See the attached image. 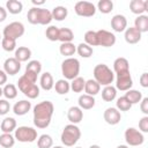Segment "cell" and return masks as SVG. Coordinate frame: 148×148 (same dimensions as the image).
I'll return each instance as SVG.
<instances>
[{
    "label": "cell",
    "mask_w": 148,
    "mask_h": 148,
    "mask_svg": "<svg viewBox=\"0 0 148 148\" xmlns=\"http://www.w3.org/2000/svg\"><path fill=\"white\" fill-rule=\"evenodd\" d=\"M117 148H128V146H126V145H119Z\"/></svg>",
    "instance_id": "obj_54"
},
{
    "label": "cell",
    "mask_w": 148,
    "mask_h": 148,
    "mask_svg": "<svg viewBox=\"0 0 148 148\" xmlns=\"http://www.w3.org/2000/svg\"><path fill=\"white\" fill-rule=\"evenodd\" d=\"M73 39H74V32L72 31V29H69V28H60L59 29L58 40H60L61 43H72Z\"/></svg>",
    "instance_id": "obj_30"
},
{
    "label": "cell",
    "mask_w": 148,
    "mask_h": 148,
    "mask_svg": "<svg viewBox=\"0 0 148 148\" xmlns=\"http://www.w3.org/2000/svg\"><path fill=\"white\" fill-rule=\"evenodd\" d=\"M23 9V3L18 0H8L6 2V10L10 14H20Z\"/></svg>",
    "instance_id": "obj_27"
},
{
    "label": "cell",
    "mask_w": 148,
    "mask_h": 148,
    "mask_svg": "<svg viewBox=\"0 0 148 148\" xmlns=\"http://www.w3.org/2000/svg\"><path fill=\"white\" fill-rule=\"evenodd\" d=\"M24 31H25V28H24L23 23L15 21V22H12V23L7 24V25L3 28L2 35H3V37L13 38V39L16 40L17 38H20V37L23 36Z\"/></svg>",
    "instance_id": "obj_6"
},
{
    "label": "cell",
    "mask_w": 148,
    "mask_h": 148,
    "mask_svg": "<svg viewBox=\"0 0 148 148\" xmlns=\"http://www.w3.org/2000/svg\"><path fill=\"white\" fill-rule=\"evenodd\" d=\"M95 97L94 96H89L87 94H83L79 97L77 103H79V108L81 110H90L95 106Z\"/></svg>",
    "instance_id": "obj_20"
},
{
    "label": "cell",
    "mask_w": 148,
    "mask_h": 148,
    "mask_svg": "<svg viewBox=\"0 0 148 148\" xmlns=\"http://www.w3.org/2000/svg\"><path fill=\"white\" fill-rule=\"evenodd\" d=\"M74 12L79 16L91 17L96 13V6L89 1H77L74 6Z\"/></svg>",
    "instance_id": "obj_8"
},
{
    "label": "cell",
    "mask_w": 148,
    "mask_h": 148,
    "mask_svg": "<svg viewBox=\"0 0 148 148\" xmlns=\"http://www.w3.org/2000/svg\"><path fill=\"white\" fill-rule=\"evenodd\" d=\"M10 110V104L7 99H1L0 98V116H5L9 112Z\"/></svg>",
    "instance_id": "obj_46"
},
{
    "label": "cell",
    "mask_w": 148,
    "mask_h": 148,
    "mask_svg": "<svg viewBox=\"0 0 148 148\" xmlns=\"http://www.w3.org/2000/svg\"><path fill=\"white\" fill-rule=\"evenodd\" d=\"M101 90V86L94 80V79H90V80H87L86 81V84H84V91L87 95L89 96H96Z\"/></svg>",
    "instance_id": "obj_23"
},
{
    "label": "cell",
    "mask_w": 148,
    "mask_h": 148,
    "mask_svg": "<svg viewBox=\"0 0 148 148\" xmlns=\"http://www.w3.org/2000/svg\"><path fill=\"white\" fill-rule=\"evenodd\" d=\"M131 108H132V104L127 101V98L125 96L119 97L116 102V109L119 111H128Z\"/></svg>",
    "instance_id": "obj_42"
},
{
    "label": "cell",
    "mask_w": 148,
    "mask_h": 148,
    "mask_svg": "<svg viewBox=\"0 0 148 148\" xmlns=\"http://www.w3.org/2000/svg\"><path fill=\"white\" fill-rule=\"evenodd\" d=\"M61 73L66 80L77 77L80 73V61L76 58H66L61 62Z\"/></svg>",
    "instance_id": "obj_4"
},
{
    "label": "cell",
    "mask_w": 148,
    "mask_h": 148,
    "mask_svg": "<svg viewBox=\"0 0 148 148\" xmlns=\"http://www.w3.org/2000/svg\"><path fill=\"white\" fill-rule=\"evenodd\" d=\"M54 105L50 101H43L34 106V124L37 128H46L51 124Z\"/></svg>",
    "instance_id": "obj_1"
},
{
    "label": "cell",
    "mask_w": 148,
    "mask_h": 148,
    "mask_svg": "<svg viewBox=\"0 0 148 148\" xmlns=\"http://www.w3.org/2000/svg\"><path fill=\"white\" fill-rule=\"evenodd\" d=\"M6 17H7V10H6V8L0 6V22H3L6 20Z\"/></svg>",
    "instance_id": "obj_52"
},
{
    "label": "cell",
    "mask_w": 148,
    "mask_h": 148,
    "mask_svg": "<svg viewBox=\"0 0 148 148\" xmlns=\"http://www.w3.org/2000/svg\"><path fill=\"white\" fill-rule=\"evenodd\" d=\"M6 82H7V74L5 73V71L0 69V87L3 86Z\"/></svg>",
    "instance_id": "obj_51"
},
{
    "label": "cell",
    "mask_w": 148,
    "mask_h": 148,
    "mask_svg": "<svg viewBox=\"0 0 148 148\" xmlns=\"http://www.w3.org/2000/svg\"><path fill=\"white\" fill-rule=\"evenodd\" d=\"M0 128H1L2 133H12L13 131L16 130V120L13 117H6L1 121Z\"/></svg>",
    "instance_id": "obj_24"
},
{
    "label": "cell",
    "mask_w": 148,
    "mask_h": 148,
    "mask_svg": "<svg viewBox=\"0 0 148 148\" xmlns=\"http://www.w3.org/2000/svg\"><path fill=\"white\" fill-rule=\"evenodd\" d=\"M80 138H81V131L74 124L66 125L64 127V130L61 132V136H60L62 145L66 147H73L79 141Z\"/></svg>",
    "instance_id": "obj_3"
},
{
    "label": "cell",
    "mask_w": 148,
    "mask_h": 148,
    "mask_svg": "<svg viewBox=\"0 0 148 148\" xmlns=\"http://www.w3.org/2000/svg\"><path fill=\"white\" fill-rule=\"evenodd\" d=\"M133 86V80L131 76V73H121V74H117V79H116V89L120 90V91H127L132 88Z\"/></svg>",
    "instance_id": "obj_10"
},
{
    "label": "cell",
    "mask_w": 148,
    "mask_h": 148,
    "mask_svg": "<svg viewBox=\"0 0 148 148\" xmlns=\"http://www.w3.org/2000/svg\"><path fill=\"white\" fill-rule=\"evenodd\" d=\"M134 28L138 29L141 34L148 31V16L142 14L138 15V17L134 20Z\"/></svg>",
    "instance_id": "obj_25"
},
{
    "label": "cell",
    "mask_w": 148,
    "mask_h": 148,
    "mask_svg": "<svg viewBox=\"0 0 148 148\" xmlns=\"http://www.w3.org/2000/svg\"><path fill=\"white\" fill-rule=\"evenodd\" d=\"M94 80L99 86H110L114 80V73L105 64H98L94 67Z\"/></svg>",
    "instance_id": "obj_2"
},
{
    "label": "cell",
    "mask_w": 148,
    "mask_h": 148,
    "mask_svg": "<svg viewBox=\"0 0 148 148\" xmlns=\"http://www.w3.org/2000/svg\"><path fill=\"white\" fill-rule=\"evenodd\" d=\"M51 14H52V18L53 20H56V21H62V20H65L67 17L68 9L66 7H64V6H57V7H54L52 9Z\"/></svg>",
    "instance_id": "obj_29"
},
{
    "label": "cell",
    "mask_w": 148,
    "mask_h": 148,
    "mask_svg": "<svg viewBox=\"0 0 148 148\" xmlns=\"http://www.w3.org/2000/svg\"><path fill=\"white\" fill-rule=\"evenodd\" d=\"M103 118L105 120L106 124L109 125H117L120 123L121 120V114H120V111L117 110L116 108H108L104 113H103Z\"/></svg>",
    "instance_id": "obj_11"
},
{
    "label": "cell",
    "mask_w": 148,
    "mask_h": 148,
    "mask_svg": "<svg viewBox=\"0 0 148 148\" xmlns=\"http://www.w3.org/2000/svg\"><path fill=\"white\" fill-rule=\"evenodd\" d=\"M76 52H77L79 56L82 57V58H90V57L92 56V53H94V50H92V47L89 46L88 44H86V43H80V44L77 45V47H76Z\"/></svg>",
    "instance_id": "obj_33"
},
{
    "label": "cell",
    "mask_w": 148,
    "mask_h": 148,
    "mask_svg": "<svg viewBox=\"0 0 148 148\" xmlns=\"http://www.w3.org/2000/svg\"><path fill=\"white\" fill-rule=\"evenodd\" d=\"M141 35L142 34L138 29H135L134 27H130V28H126L124 37H125L126 43H128V44H136V43H139L141 40Z\"/></svg>",
    "instance_id": "obj_14"
},
{
    "label": "cell",
    "mask_w": 148,
    "mask_h": 148,
    "mask_svg": "<svg viewBox=\"0 0 148 148\" xmlns=\"http://www.w3.org/2000/svg\"><path fill=\"white\" fill-rule=\"evenodd\" d=\"M1 46L5 51L7 52H12L16 50V40L13 38H8V37H2L1 39Z\"/></svg>",
    "instance_id": "obj_40"
},
{
    "label": "cell",
    "mask_w": 148,
    "mask_h": 148,
    "mask_svg": "<svg viewBox=\"0 0 148 148\" xmlns=\"http://www.w3.org/2000/svg\"><path fill=\"white\" fill-rule=\"evenodd\" d=\"M140 84L141 87L143 88H147L148 87V73H142L141 76H140Z\"/></svg>",
    "instance_id": "obj_49"
},
{
    "label": "cell",
    "mask_w": 148,
    "mask_h": 148,
    "mask_svg": "<svg viewBox=\"0 0 148 148\" xmlns=\"http://www.w3.org/2000/svg\"><path fill=\"white\" fill-rule=\"evenodd\" d=\"M124 136H125L126 143H127L128 146H133V147L140 146V145H142L143 141H145L143 134H142L139 130H136V128H134V127H128V128H126Z\"/></svg>",
    "instance_id": "obj_7"
},
{
    "label": "cell",
    "mask_w": 148,
    "mask_h": 148,
    "mask_svg": "<svg viewBox=\"0 0 148 148\" xmlns=\"http://www.w3.org/2000/svg\"><path fill=\"white\" fill-rule=\"evenodd\" d=\"M31 57V50L27 46H18L16 50H15V59L18 60L20 62H24V61H28Z\"/></svg>",
    "instance_id": "obj_22"
},
{
    "label": "cell",
    "mask_w": 148,
    "mask_h": 148,
    "mask_svg": "<svg viewBox=\"0 0 148 148\" xmlns=\"http://www.w3.org/2000/svg\"><path fill=\"white\" fill-rule=\"evenodd\" d=\"M39 84L42 87V89H44L45 91H49L53 88L54 86V81H53V76L51 73L49 72H45L40 75V79H39Z\"/></svg>",
    "instance_id": "obj_21"
},
{
    "label": "cell",
    "mask_w": 148,
    "mask_h": 148,
    "mask_svg": "<svg viewBox=\"0 0 148 148\" xmlns=\"http://www.w3.org/2000/svg\"><path fill=\"white\" fill-rule=\"evenodd\" d=\"M37 146L38 148H52L53 146V139L49 134H42L37 139Z\"/></svg>",
    "instance_id": "obj_37"
},
{
    "label": "cell",
    "mask_w": 148,
    "mask_h": 148,
    "mask_svg": "<svg viewBox=\"0 0 148 148\" xmlns=\"http://www.w3.org/2000/svg\"><path fill=\"white\" fill-rule=\"evenodd\" d=\"M113 71L116 74H121V73H127L130 72V62L126 58L119 57L113 61Z\"/></svg>",
    "instance_id": "obj_18"
},
{
    "label": "cell",
    "mask_w": 148,
    "mask_h": 148,
    "mask_svg": "<svg viewBox=\"0 0 148 148\" xmlns=\"http://www.w3.org/2000/svg\"><path fill=\"white\" fill-rule=\"evenodd\" d=\"M96 36H97V46L111 47L116 44V35L111 31L101 29L96 31Z\"/></svg>",
    "instance_id": "obj_9"
},
{
    "label": "cell",
    "mask_w": 148,
    "mask_h": 148,
    "mask_svg": "<svg viewBox=\"0 0 148 148\" xmlns=\"http://www.w3.org/2000/svg\"><path fill=\"white\" fill-rule=\"evenodd\" d=\"M45 36L51 42H57L59 38V28L56 25H49L45 30Z\"/></svg>",
    "instance_id": "obj_39"
},
{
    "label": "cell",
    "mask_w": 148,
    "mask_h": 148,
    "mask_svg": "<svg viewBox=\"0 0 148 148\" xmlns=\"http://www.w3.org/2000/svg\"><path fill=\"white\" fill-rule=\"evenodd\" d=\"M52 14L49 9L46 8H39L37 7V24L42 25H47L52 21Z\"/></svg>",
    "instance_id": "obj_17"
},
{
    "label": "cell",
    "mask_w": 148,
    "mask_h": 148,
    "mask_svg": "<svg viewBox=\"0 0 148 148\" xmlns=\"http://www.w3.org/2000/svg\"><path fill=\"white\" fill-rule=\"evenodd\" d=\"M15 145V138L12 133H2L0 135V146L3 148H12Z\"/></svg>",
    "instance_id": "obj_34"
},
{
    "label": "cell",
    "mask_w": 148,
    "mask_h": 148,
    "mask_svg": "<svg viewBox=\"0 0 148 148\" xmlns=\"http://www.w3.org/2000/svg\"><path fill=\"white\" fill-rule=\"evenodd\" d=\"M139 128L141 133H147L148 132V116H143L139 120Z\"/></svg>",
    "instance_id": "obj_47"
},
{
    "label": "cell",
    "mask_w": 148,
    "mask_h": 148,
    "mask_svg": "<svg viewBox=\"0 0 148 148\" xmlns=\"http://www.w3.org/2000/svg\"><path fill=\"white\" fill-rule=\"evenodd\" d=\"M124 96L127 98V101H128L132 105L139 103V102L142 99V94H141V91L135 90V89H130V90H127Z\"/></svg>",
    "instance_id": "obj_32"
},
{
    "label": "cell",
    "mask_w": 148,
    "mask_h": 148,
    "mask_svg": "<svg viewBox=\"0 0 148 148\" xmlns=\"http://www.w3.org/2000/svg\"><path fill=\"white\" fill-rule=\"evenodd\" d=\"M53 88H54V90H56V92H57L58 95H66V94H68V91L71 90L69 82H68L66 79H60V80H58V81L54 83Z\"/></svg>",
    "instance_id": "obj_26"
},
{
    "label": "cell",
    "mask_w": 148,
    "mask_h": 148,
    "mask_svg": "<svg viewBox=\"0 0 148 148\" xmlns=\"http://www.w3.org/2000/svg\"><path fill=\"white\" fill-rule=\"evenodd\" d=\"M1 39H2V38H1V35H0V40H1Z\"/></svg>",
    "instance_id": "obj_58"
},
{
    "label": "cell",
    "mask_w": 148,
    "mask_h": 148,
    "mask_svg": "<svg viewBox=\"0 0 148 148\" xmlns=\"http://www.w3.org/2000/svg\"><path fill=\"white\" fill-rule=\"evenodd\" d=\"M97 9L102 14H109L113 9V2L111 0H99L97 3Z\"/></svg>",
    "instance_id": "obj_38"
},
{
    "label": "cell",
    "mask_w": 148,
    "mask_h": 148,
    "mask_svg": "<svg viewBox=\"0 0 148 148\" xmlns=\"http://www.w3.org/2000/svg\"><path fill=\"white\" fill-rule=\"evenodd\" d=\"M117 96V89L113 86H105L102 90V98L104 102H112Z\"/></svg>",
    "instance_id": "obj_28"
},
{
    "label": "cell",
    "mask_w": 148,
    "mask_h": 148,
    "mask_svg": "<svg viewBox=\"0 0 148 148\" xmlns=\"http://www.w3.org/2000/svg\"><path fill=\"white\" fill-rule=\"evenodd\" d=\"M52 148H64V147H61V146H54V147H52Z\"/></svg>",
    "instance_id": "obj_57"
},
{
    "label": "cell",
    "mask_w": 148,
    "mask_h": 148,
    "mask_svg": "<svg viewBox=\"0 0 148 148\" xmlns=\"http://www.w3.org/2000/svg\"><path fill=\"white\" fill-rule=\"evenodd\" d=\"M89 148H101V147H99L98 145H91V146H90Z\"/></svg>",
    "instance_id": "obj_55"
},
{
    "label": "cell",
    "mask_w": 148,
    "mask_h": 148,
    "mask_svg": "<svg viewBox=\"0 0 148 148\" xmlns=\"http://www.w3.org/2000/svg\"><path fill=\"white\" fill-rule=\"evenodd\" d=\"M27 79H29L31 82H34V83H36V81H37V74H35V73H32V72H29V71H25V73L23 74Z\"/></svg>",
    "instance_id": "obj_50"
},
{
    "label": "cell",
    "mask_w": 148,
    "mask_h": 148,
    "mask_svg": "<svg viewBox=\"0 0 148 148\" xmlns=\"http://www.w3.org/2000/svg\"><path fill=\"white\" fill-rule=\"evenodd\" d=\"M111 28L116 32H123L127 28V20L124 15L117 14L111 18Z\"/></svg>",
    "instance_id": "obj_13"
},
{
    "label": "cell",
    "mask_w": 148,
    "mask_h": 148,
    "mask_svg": "<svg viewBox=\"0 0 148 148\" xmlns=\"http://www.w3.org/2000/svg\"><path fill=\"white\" fill-rule=\"evenodd\" d=\"M23 94H24L28 98L35 99V98H37V97L39 96V87H38L36 83H34V84L29 86V87L23 91Z\"/></svg>",
    "instance_id": "obj_41"
},
{
    "label": "cell",
    "mask_w": 148,
    "mask_h": 148,
    "mask_svg": "<svg viewBox=\"0 0 148 148\" xmlns=\"http://www.w3.org/2000/svg\"><path fill=\"white\" fill-rule=\"evenodd\" d=\"M75 148H82V147H75Z\"/></svg>",
    "instance_id": "obj_59"
},
{
    "label": "cell",
    "mask_w": 148,
    "mask_h": 148,
    "mask_svg": "<svg viewBox=\"0 0 148 148\" xmlns=\"http://www.w3.org/2000/svg\"><path fill=\"white\" fill-rule=\"evenodd\" d=\"M140 110L145 113V116H148V97H142L140 101Z\"/></svg>",
    "instance_id": "obj_48"
},
{
    "label": "cell",
    "mask_w": 148,
    "mask_h": 148,
    "mask_svg": "<svg viewBox=\"0 0 148 148\" xmlns=\"http://www.w3.org/2000/svg\"><path fill=\"white\" fill-rule=\"evenodd\" d=\"M14 138L18 142H34L37 139V131L30 126H20L15 130Z\"/></svg>",
    "instance_id": "obj_5"
},
{
    "label": "cell",
    "mask_w": 148,
    "mask_h": 148,
    "mask_svg": "<svg viewBox=\"0 0 148 148\" xmlns=\"http://www.w3.org/2000/svg\"><path fill=\"white\" fill-rule=\"evenodd\" d=\"M30 109H31V103L27 99H22V101H18L14 104L13 112L16 116H24L30 111Z\"/></svg>",
    "instance_id": "obj_19"
},
{
    "label": "cell",
    "mask_w": 148,
    "mask_h": 148,
    "mask_svg": "<svg viewBox=\"0 0 148 148\" xmlns=\"http://www.w3.org/2000/svg\"><path fill=\"white\" fill-rule=\"evenodd\" d=\"M2 91H3V96L6 97V99H14L17 96V88L13 83L5 84V87L2 88Z\"/></svg>",
    "instance_id": "obj_35"
},
{
    "label": "cell",
    "mask_w": 148,
    "mask_h": 148,
    "mask_svg": "<svg viewBox=\"0 0 148 148\" xmlns=\"http://www.w3.org/2000/svg\"><path fill=\"white\" fill-rule=\"evenodd\" d=\"M21 69V62L16 60L14 57L7 58L3 62V71L7 75H15Z\"/></svg>",
    "instance_id": "obj_12"
},
{
    "label": "cell",
    "mask_w": 148,
    "mask_h": 148,
    "mask_svg": "<svg viewBox=\"0 0 148 148\" xmlns=\"http://www.w3.org/2000/svg\"><path fill=\"white\" fill-rule=\"evenodd\" d=\"M84 84H86V80L81 76H77L75 79L72 80V82L69 83L71 86V89L74 91V92H81L84 90Z\"/></svg>",
    "instance_id": "obj_36"
},
{
    "label": "cell",
    "mask_w": 148,
    "mask_h": 148,
    "mask_svg": "<svg viewBox=\"0 0 148 148\" xmlns=\"http://www.w3.org/2000/svg\"><path fill=\"white\" fill-rule=\"evenodd\" d=\"M84 43L88 44L89 46H97V36H96V31L94 30H88L84 34Z\"/></svg>",
    "instance_id": "obj_43"
},
{
    "label": "cell",
    "mask_w": 148,
    "mask_h": 148,
    "mask_svg": "<svg viewBox=\"0 0 148 148\" xmlns=\"http://www.w3.org/2000/svg\"><path fill=\"white\" fill-rule=\"evenodd\" d=\"M2 95H3V91H2V88H1V87H0V97H1V96H2Z\"/></svg>",
    "instance_id": "obj_56"
},
{
    "label": "cell",
    "mask_w": 148,
    "mask_h": 148,
    "mask_svg": "<svg viewBox=\"0 0 148 148\" xmlns=\"http://www.w3.org/2000/svg\"><path fill=\"white\" fill-rule=\"evenodd\" d=\"M25 71H29V72H32L35 74H39L40 71H42V64L40 61L38 60H30L28 62V65L25 66Z\"/></svg>",
    "instance_id": "obj_44"
},
{
    "label": "cell",
    "mask_w": 148,
    "mask_h": 148,
    "mask_svg": "<svg viewBox=\"0 0 148 148\" xmlns=\"http://www.w3.org/2000/svg\"><path fill=\"white\" fill-rule=\"evenodd\" d=\"M67 118L71 124L76 125L83 119V111L79 106H71L67 111Z\"/></svg>",
    "instance_id": "obj_16"
},
{
    "label": "cell",
    "mask_w": 148,
    "mask_h": 148,
    "mask_svg": "<svg viewBox=\"0 0 148 148\" xmlns=\"http://www.w3.org/2000/svg\"><path fill=\"white\" fill-rule=\"evenodd\" d=\"M32 3L35 5V6H42V5H44L45 3V1L44 0H40V1H36V0H32Z\"/></svg>",
    "instance_id": "obj_53"
},
{
    "label": "cell",
    "mask_w": 148,
    "mask_h": 148,
    "mask_svg": "<svg viewBox=\"0 0 148 148\" xmlns=\"http://www.w3.org/2000/svg\"><path fill=\"white\" fill-rule=\"evenodd\" d=\"M27 18L28 22L31 24H37V7H32L28 10L27 14Z\"/></svg>",
    "instance_id": "obj_45"
},
{
    "label": "cell",
    "mask_w": 148,
    "mask_h": 148,
    "mask_svg": "<svg viewBox=\"0 0 148 148\" xmlns=\"http://www.w3.org/2000/svg\"><path fill=\"white\" fill-rule=\"evenodd\" d=\"M59 52L61 56L71 58V56H74V53L76 52V46L73 43H61V45L59 46Z\"/></svg>",
    "instance_id": "obj_31"
},
{
    "label": "cell",
    "mask_w": 148,
    "mask_h": 148,
    "mask_svg": "<svg viewBox=\"0 0 148 148\" xmlns=\"http://www.w3.org/2000/svg\"><path fill=\"white\" fill-rule=\"evenodd\" d=\"M148 7V0H132L130 2V9L133 14L142 15Z\"/></svg>",
    "instance_id": "obj_15"
}]
</instances>
